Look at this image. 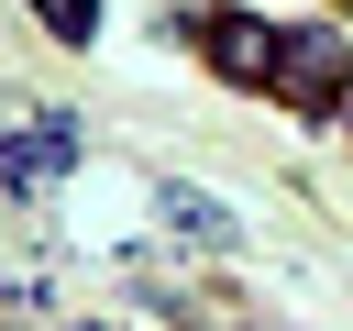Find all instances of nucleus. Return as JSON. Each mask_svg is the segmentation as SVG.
<instances>
[{
    "label": "nucleus",
    "mask_w": 353,
    "mask_h": 331,
    "mask_svg": "<svg viewBox=\"0 0 353 331\" xmlns=\"http://www.w3.org/2000/svg\"><path fill=\"white\" fill-rule=\"evenodd\" d=\"M276 88L298 110H342L353 66H342V33H276Z\"/></svg>",
    "instance_id": "obj_1"
},
{
    "label": "nucleus",
    "mask_w": 353,
    "mask_h": 331,
    "mask_svg": "<svg viewBox=\"0 0 353 331\" xmlns=\"http://www.w3.org/2000/svg\"><path fill=\"white\" fill-rule=\"evenodd\" d=\"M210 66H221V77H254V88H276V22L210 11Z\"/></svg>",
    "instance_id": "obj_2"
},
{
    "label": "nucleus",
    "mask_w": 353,
    "mask_h": 331,
    "mask_svg": "<svg viewBox=\"0 0 353 331\" xmlns=\"http://www.w3.org/2000/svg\"><path fill=\"white\" fill-rule=\"evenodd\" d=\"M66 166H77V121H22L11 132V188H44Z\"/></svg>",
    "instance_id": "obj_3"
},
{
    "label": "nucleus",
    "mask_w": 353,
    "mask_h": 331,
    "mask_svg": "<svg viewBox=\"0 0 353 331\" xmlns=\"http://www.w3.org/2000/svg\"><path fill=\"white\" fill-rule=\"evenodd\" d=\"M165 210H176V232H199V243H232L221 199H199V188H165Z\"/></svg>",
    "instance_id": "obj_4"
},
{
    "label": "nucleus",
    "mask_w": 353,
    "mask_h": 331,
    "mask_svg": "<svg viewBox=\"0 0 353 331\" xmlns=\"http://www.w3.org/2000/svg\"><path fill=\"white\" fill-rule=\"evenodd\" d=\"M33 11H44L66 44H88V33H99V0H33Z\"/></svg>",
    "instance_id": "obj_5"
},
{
    "label": "nucleus",
    "mask_w": 353,
    "mask_h": 331,
    "mask_svg": "<svg viewBox=\"0 0 353 331\" xmlns=\"http://www.w3.org/2000/svg\"><path fill=\"white\" fill-rule=\"evenodd\" d=\"M342 121H353V88H342Z\"/></svg>",
    "instance_id": "obj_6"
}]
</instances>
